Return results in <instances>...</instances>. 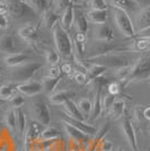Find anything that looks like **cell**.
Returning a JSON list of instances; mask_svg holds the SVG:
<instances>
[{
	"mask_svg": "<svg viewBox=\"0 0 150 151\" xmlns=\"http://www.w3.org/2000/svg\"><path fill=\"white\" fill-rule=\"evenodd\" d=\"M88 63L92 64H100L103 67H106L107 69H120L123 67H128L129 64V60L125 55L122 54H116V53H112V52H107V53H103V54H98V55H93L87 60Z\"/></svg>",
	"mask_w": 150,
	"mask_h": 151,
	"instance_id": "cell-1",
	"label": "cell"
},
{
	"mask_svg": "<svg viewBox=\"0 0 150 151\" xmlns=\"http://www.w3.org/2000/svg\"><path fill=\"white\" fill-rule=\"evenodd\" d=\"M150 78V54L141 55L134 62L133 65H131V71L128 79L124 81L125 86L130 85L133 82L144 81Z\"/></svg>",
	"mask_w": 150,
	"mask_h": 151,
	"instance_id": "cell-2",
	"label": "cell"
},
{
	"mask_svg": "<svg viewBox=\"0 0 150 151\" xmlns=\"http://www.w3.org/2000/svg\"><path fill=\"white\" fill-rule=\"evenodd\" d=\"M52 34H53V40H54V44L59 54L62 55L64 59H68L72 55V50H74V45L72 41L69 36L68 32L63 29L60 24H56L52 28Z\"/></svg>",
	"mask_w": 150,
	"mask_h": 151,
	"instance_id": "cell-3",
	"label": "cell"
},
{
	"mask_svg": "<svg viewBox=\"0 0 150 151\" xmlns=\"http://www.w3.org/2000/svg\"><path fill=\"white\" fill-rule=\"evenodd\" d=\"M30 114L33 121L38 122L42 126H50L51 124V112L50 107L48 106L46 101L42 98H36L32 101Z\"/></svg>",
	"mask_w": 150,
	"mask_h": 151,
	"instance_id": "cell-4",
	"label": "cell"
},
{
	"mask_svg": "<svg viewBox=\"0 0 150 151\" xmlns=\"http://www.w3.org/2000/svg\"><path fill=\"white\" fill-rule=\"evenodd\" d=\"M113 15H114V22L118 26V28L125 37H136L137 32H136L134 24L132 23L129 14L119 7H113Z\"/></svg>",
	"mask_w": 150,
	"mask_h": 151,
	"instance_id": "cell-5",
	"label": "cell"
},
{
	"mask_svg": "<svg viewBox=\"0 0 150 151\" xmlns=\"http://www.w3.org/2000/svg\"><path fill=\"white\" fill-rule=\"evenodd\" d=\"M43 67V64L40 62H28L24 63L19 67H16V69L12 72V80L14 82H26L30 81L34 78L35 73Z\"/></svg>",
	"mask_w": 150,
	"mask_h": 151,
	"instance_id": "cell-6",
	"label": "cell"
},
{
	"mask_svg": "<svg viewBox=\"0 0 150 151\" xmlns=\"http://www.w3.org/2000/svg\"><path fill=\"white\" fill-rule=\"evenodd\" d=\"M8 6V15L14 19H22L27 16H34L35 12L26 2V0H5Z\"/></svg>",
	"mask_w": 150,
	"mask_h": 151,
	"instance_id": "cell-7",
	"label": "cell"
},
{
	"mask_svg": "<svg viewBox=\"0 0 150 151\" xmlns=\"http://www.w3.org/2000/svg\"><path fill=\"white\" fill-rule=\"evenodd\" d=\"M121 130H122V133H123V135H124L128 145H130L131 150L139 151V145H138V139H137V134H136V130H134V126L132 124L131 120H130L128 116H123V117H122Z\"/></svg>",
	"mask_w": 150,
	"mask_h": 151,
	"instance_id": "cell-8",
	"label": "cell"
},
{
	"mask_svg": "<svg viewBox=\"0 0 150 151\" xmlns=\"http://www.w3.org/2000/svg\"><path fill=\"white\" fill-rule=\"evenodd\" d=\"M41 124H38V122L33 121L31 124H28L26 127V131L24 133V150L25 151H33V148L35 143L38 142L41 134Z\"/></svg>",
	"mask_w": 150,
	"mask_h": 151,
	"instance_id": "cell-9",
	"label": "cell"
},
{
	"mask_svg": "<svg viewBox=\"0 0 150 151\" xmlns=\"http://www.w3.org/2000/svg\"><path fill=\"white\" fill-rule=\"evenodd\" d=\"M61 121L68 123L69 125L74 126L76 129H78L79 131H81L82 133L87 134L89 137H93L97 132V129L95 126L92 125V124H88V123L84 122V121H78V120H75V119H71L70 116H68L67 114L64 113L61 115Z\"/></svg>",
	"mask_w": 150,
	"mask_h": 151,
	"instance_id": "cell-10",
	"label": "cell"
},
{
	"mask_svg": "<svg viewBox=\"0 0 150 151\" xmlns=\"http://www.w3.org/2000/svg\"><path fill=\"white\" fill-rule=\"evenodd\" d=\"M17 90L24 96H36L43 91V86L42 82H38L36 80H30V81L22 82L17 85Z\"/></svg>",
	"mask_w": 150,
	"mask_h": 151,
	"instance_id": "cell-11",
	"label": "cell"
},
{
	"mask_svg": "<svg viewBox=\"0 0 150 151\" xmlns=\"http://www.w3.org/2000/svg\"><path fill=\"white\" fill-rule=\"evenodd\" d=\"M40 31V24L36 23H28L25 26L20 27L18 29V35L23 38L25 42L34 43L38 36Z\"/></svg>",
	"mask_w": 150,
	"mask_h": 151,
	"instance_id": "cell-12",
	"label": "cell"
},
{
	"mask_svg": "<svg viewBox=\"0 0 150 151\" xmlns=\"http://www.w3.org/2000/svg\"><path fill=\"white\" fill-rule=\"evenodd\" d=\"M94 37L96 41H100L103 43H111L114 40V32L106 24H100L94 27Z\"/></svg>",
	"mask_w": 150,
	"mask_h": 151,
	"instance_id": "cell-13",
	"label": "cell"
},
{
	"mask_svg": "<svg viewBox=\"0 0 150 151\" xmlns=\"http://www.w3.org/2000/svg\"><path fill=\"white\" fill-rule=\"evenodd\" d=\"M62 124H63V130H64V132L67 133L69 140L79 142V143H81V145H87L89 139H90L89 135L82 133L81 131H79L78 129H76L74 126L69 125L68 123H66V122H63V121H62Z\"/></svg>",
	"mask_w": 150,
	"mask_h": 151,
	"instance_id": "cell-14",
	"label": "cell"
},
{
	"mask_svg": "<svg viewBox=\"0 0 150 151\" xmlns=\"http://www.w3.org/2000/svg\"><path fill=\"white\" fill-rule=\"evenodd\" d=\"M150 26V6L141 8L134 18V28L136 32H140Z\"/></svg>",
	"mask_w": 150,
	"mask_h": 151,
	"instance_id": "cell-15",
	"label": "cell"
},
{
	"mask_svg": "<svg viewBox=\"0 0 150 151\" xmlns=\"http://www.w3.org/2000/svg\"><path fill=\"white\" fill-rule=\"evenodd\" d=\"M63 108H64V114H67L71 119H75V120L78 121H84V122L87 120L84 116V114L80 112V109L78 107V104H76L72 99H69L68 101H66L63 104Z\"/></svg>",
	"mask_w": 150,
	"mask_h": 151,
	"instance_id": "cell-16",
	"label": "cell"
},
{
	"mask_svg": "<svg viewBox=\"0 0 150 151\" xmlns=\"http://www.w3.org/2000/svg\"><path fill=\"white\" fill-rule=\"evenodd\" d=\"M0 52L6 53V54L17 53V47L15 44L13 35L6 34V35L0 36Z\"/></svg>",
	"mask_w": 150,
	"mask_h": 151,
	"instance_id": "cell-17",
	"label": "cell"
},
{
	"mask_svg": "<svg viewBox=\"0 0 150 151\" xmlns=\"http://www.w3.org/2000/svg\"><path fill=\"white\" fill-rule=\"evenodd\" d=\"M28 60H31V58L24 54V53H19V52L13 53V54H7L6 57L4 58V61H5L8 67H13V68H16V67L24 64Z\"/></svg>",
	"mask_w": 150,
	"mask_h": 151,
	"instance_id": "cell-18",
	"label": "cell"
},
{
	"mask_svg": "<svg viewBox=\"0 0 150 151\" xmlns=\"http://www.w3.org/2000/svg\"><path fill=\"white\" fill-rule=\"evenodd\" d=\"M74 96H75V93L71 90H61V91H56L50 95L49 101L53 105H63L69 99H72Z\"/></svg>",
	"mask_w": 150,
	"mask_h": 151,
	"instance_id": "cell-19",
	"label": "cell"
},
{
	"mask_svg": "<svg viewBox=\"0 0 150 151\" xmlns=\"http://www.w3.org/2000/svg\"><path fill=\"white\" fill-rule=\"evenodd\" d=\"M87 19L89 23L95 24V25H100V24H106L108 19V13L107 10H89L87 14Z\"/></svg>",
	"mask_w": 150,
	"mask_h": 151,
	"instance_id": "cell-20",
	"label": "cell"
},
{
	"mask_svg": "<svg viewBox=\"0 0 150 151\" xmlns=\"http://www.w3.org/2000/svg\"><path fill=\"white\" fill-rule=\"evenodd\" d=\"M75 7L72 6V5H70L68 8H66V10L62 13V16H61V19H60L61 20L60 25H61L63 29H66V31L68 32V29L71 28V26H72L74 22H75Z\"/></svg>",
	"mask_w": 150,
	"mask_h": 151,
	"instance_id": "cell-21",
	"label": "cell"
},
{
	"mask_svg": "<svg viewBox=\"0 0 150 151\" xmlns=\"http://www.w3.org/2000/svg\"><path fill=\"white\" fill-rule=\"evenodd\" d=\"M128 50L132 52H139V53L148 52L150 51V38L138 37V40L132 42L131 45L128 47Z\"/></svg>",
	"mask_w": 150,
	"mask_h": 151,
	"instance_id": "cell-22",
	"label": "cell"
},
{
	"mask_svg": "<svg viewBox=\"0 0 150 151\" xmlns=\"http://www.w3.org/2000/svg\"><path fill=\"white\" fill-rule=\"evenodd\" d=\"M107 71L106 67H103V65H100V64H92L90 67L87 68V82L86 83H89L93 80H95L96 78L98 77H102L105 72Z\"/></svg>",
	"mask_w": 150,
	"mask_h": 151,
	"instance_id": "cell-23",
	"label": "cell"
},
{
	"mask_svg": "<svg viewBox=\"0 0 150 151\" xmlns=\"http://www.w3.org/2000/svg\"><path fill=\"white\" fill-rule=\"evenodd\" d=\"M61 80V77L59 78H51L49 76H45L43 77V80H42V86H43V90L44 93L50 96L54 93V90L56 89L59 82Z\"/></svg>",
	"mask_w": 150,
	"mask_h": 151,
	"instance_id": "cell-24",
	"label": "cell"
},
{
	"mask_svg": "<svg viewBox=\"0 0 150 151\" xmlns=\"http://www.w3.org/2000/svg\"><path fill=\"white\" fill-rule=\"evenodd\" d=\"M108 113L111 114L113 120H120L124 116L125 113V101L123 99H116L112 105Z\"/></svg>",
	"mask_w": 150,
	"mask_h": 151,
	"instance_id": "cell-25",
	"label": "cell"
},
{
	"mask_svg": "<svg viewBox=\"0 0 150 151\" xmlns=\"http://www.w3.org/2000/svg\"><path fill=\"white\" fill-rule=\"evenodd\" d=\"M5 124H6L8 131L12 133V134H15L17 133V123H16V109L14 108H10L8 109L5 114Z\"/></svg>",
	"mask_w": 150,
	"mask_h": 151,
	"instance_id": "cell-26",
	"label": "cell"
},
{
	"mask_svg": "<svg viewBox=\"0 0 150 151\" xmlns=\"http://www.w3.org/2000/svg\"><path fill=\"white\" fill-rule=\"evenodd\" d=\"M113 7H119L121 9L125 10L126 13H136L140 7L132 0H111Z\"/></svg>",
	"mask_w": 150,
	"mask_h": 151,
	"instance_id": "cell-27",
	"label": "cell"
},
{
	"mask_svg": "<svg viewBox=\"0 0 150 151\" xmlns=\"http://www.w3.org/2000/svg\"><path fill=\"white\" fill-rule=\"evenodd\" d=\"M59 20H60V16H59V14L56 13V12L48 9L43 14V23L45 27H48V28L52 29L56 24H59Z\"/></svg>",
	"mask_w": 150,
	"mask_h": 151,
	"instance_id": "cell-28",
	"label": "cell"
},
{
	"mask_svg": "<svg viewBox=\"0 0 150 151\" xmlns=\"http://www.w3.org/2000/svg\"><path fill=\"white\" fill-rule=\"evenodd\" d=\"M16 123H17V133L20 137L24 135L27 127V119H26L25 113L20 108L16 109Z\"/></svg>",
	"mask_w": 150,
	"mask_h": 151,
	"instance_id": "cell-29",
	"label": "cell"
},
{
	"mask_svg": "<svg viewBox=\"0 0 150 151\" xmlns=\"http://www.w3.org/2000/svg\"><path fill=\"white\" fill-rule=\"evenodd\" d=\"M17 90V85L15 83H8V85H0V98L9 101Z\"/></svg>",
	"mask_w": 150,
	"mask_h": 151,
	"instance_id": "cell-30",
	"label": "cell"
},
{
	"mask_svg": "<svg viewBox=\"0 0 150 151\" xmlns=\"http://www.w3.org/2000/svg\"><path fill=\"white\" fill-rule=\"evenodd\" d=\"M76 27H77L78 33H81V34L87 35L88 27H89V22H88L86 15H84L82 13H80V15L77 16V18H76Z\"/></svg>",
	"mask_w": 150,
	"mask_h": 151,
	"instance_id": "cell-31",
	"label": "cell"
},
{
	"mask_svg": "<svg viewBox=\"0 0 150 151\" xmlns=\"http://www.w3.org/2000/svg\"><path fill=\"white\" fill-rule=\"evenodd\" d=\"M26 2L32 7V9L36 14H42L43 15L49 9L46 0H26Z\"/></svg>",
	"mask_w": 150,
	"mask_h": 151,
	"instance_id": "cell-32",
	"label": "cell"
},
{
	"mask_svg": "<svg viewBox=\"0 0 150 151\" xmlns=\"http://www.w3.org/2000/svg\"><path fill=\"white\" fill-rule=\"evenodd\" d=\"M60 137V132L56 130V127L52 126H46L40 134V140L43 141H49V140H56Z\"/></svg>",
	"mask_w": 150,
	"mask_h": 151,
	"instance_id": "cell-33",
	"label": "cell"
},
{
	"mask_svg": "<svg viewBox=\"0 0 150 151\" xmlns=\"http://www.w3.org/2000/svg\"><path fill=\"white\" fill-rule=\"evenodd\" d=\"M78 107L80 109V112L84 114V116L88 119L92 115V111H93V103L89 101L88 98H82L78 103Z\"/></svg>",
	"mask_w": 150,
	"mask_h": 151,
	"instance_id": "cell-34",
	"label": "cell"
},
{
	"mask_svg": "<svg viewBox=\"0 0 150 151\" xmlns=\"http://www.w3.org/2000/svg\"><path fill=\"white\" fill-rule=\"evenodd\" d=\"M46 58V62L48 64H50L51 67H56L58 63L60 62V58L61 55L59 54V52H56L54 50H49L45 54Z\"/></svg>",
	"mask_w": 150,
	"mask_h": 151,
	"instance_id": "cell-35",
	"label": "cell"
},
{
	"mask_svg": "<svg viewBox=\"0 0 150 151\" xmlns=\"http://www.w3.org/2000/svg\"><path fill=\"white\" fill-rule=\"evenodd\" d=\"M116 101L115 96L108 94V93L103 94V99H102L103 111H105V112H110V109H111V107H112V105L114 104V101Z\"/></svg>",
	"mask_w": 150,
	"mask_h": 151,
	"instance_id": "cell-36",
	"label": "cell"
},
{
	"mask_svg": "<svg viewBox=\"0 0 150 151\" xmlns=\"http://www.w3.org/2000/svg\"><path fill=\"white\" fill-rule=\"evenodd\" d=\"M130 71H131V65H128V67H123V68H120L116 69L114 72V76L116 77V79H119L120 81L124 82L128 77L130 75Z\"/></svg>",
	"mask_w": 150,
	"mask_h": 151,
	"instance_id": "cell-37",
	"label": "cell"
},
{
	"mask_svg": "<svg viewBox=\"0 0 150 151\" xmlns=\"http://www.w3.org/2000/svg\"><path fill=\"white\" fill-rule=\"evenodd\" d=\"M24 104H25V98H24L22 95H14L13 97L9 99V105H10L12 108H14V109L20 108Z\"/></svg>",
	"mask_w": 150,
	"mask_h": 151,
	"instance_id": "cell-38",
	"label": "cell"
},
{
	"mask_svg": "<svg viewBox=\"0 0 150 151\" xmlns=\"http://www.w3.org/2000/svg\"><path fill=\"white\" fill-rule=\"evenodd\" d=\"M90 7L94 10H107L108 5L105 0H90Z\"/></svg>",
	"mask_w": 150,
	"mask_h": 151,
	"instance_id": "cell-39",
	"label": "cell"
},
{
	"mask_svg": "<svg viewBox=\"0 0 150 151\" xmlns=\"http://www.w3.org/2000/svg\"><path fill=\"white\" fill-rule=\"evenodd\" d=\"M107 93L108 94L113 95V96H116V95L120 94L121 91V87H120V83L116 81H113V82H108L107 85Z\"/></svg>",
	"mask_w": 150,
	"mask_h": 151,
	"instance_id": "cell-40",
	"label": "cell"
},
{
	"mask_svg": "<svg viewBox=\"0 0 150 151\" xmlns=\"http://www.w3.org/2000/svg\"><path fill=\"white\" fill-rule=\"evenodd\" d=\"M56 2V12H64L66 8H68L70 5H72V0H54Z\"/></svg>",
	"mask_w": 150,
	"mask_h": 151,
	"instance_id": "cell-41",
	"label": "cell"
},
{
	"mask_svg": "<svg viewBox=\"0 0 150 151\" xmlns=\"http://www.w3.org/2000/svg\"><path fill=\"white\" fill-rule=\"evenodd\" d=\"M113 149H114L113 142L110 140H106V139H104L98 145V150L100 151H113Z\"/></svg>",
	"mask_w": 150,
	"mask_h": 151,
	"instance_id": "cell-42",
	"label": "cell"
},
{
	"mask_svg": "<svg viewBox=\"0 0 150 151\" xmlns=\"http://www.w3.org/2000/svg\"><path fill=\"white\" fill-rule=\"evenodd\" d=\"M144 107L141 106V105H138V106L134 108L133 114H134V119H136L138 122H142V121L144 120Z\"/></svg>",
	"mask_w": 150,
	"mask_h": 151,
	"instance_id": "cell-43",
	"label": "cell"
},
{
	"mask_svg": "<svg viewBox=\"0 0 150 151\" xmlns=\"http://www.w3.org/2000/svg\"><path fill=\"white\" fill-rule=\"evenodd\" d=\"M49 77L51 78H59V77H61V69L56 65V67H51L50 69H49Z\"/></svg>",
	"mask_w": 150,
	"mask_h": 151,
	"instance_id": "cell-44",
	"label": "cell"
},
{
	"mask_svg": "<svg viewBox=\"0 0 150 151\" xmlns=\"http://www.w3.org/2000/svg\"><path fill=\"white\" fill-rule=\"evenodd\" d=\"M75 80L78 82V83L84 85V83L87 82V76H86V73H84V72H76Z\"/></svg>",
	"mask_w": 150,
	"mask_h": 151,
	"instance_id": "cell-45",
	"label": "cell"
},
{
	"mask_svg": "<svg viewBox=\"0 0 150 151\" xmlns=\"http://www.w3.org/2000/svg\"><path fill=\"white\" fill-rule=\"evenodd\" d=\"M136 37H142V38H150V26L144 28L142 31L138 32Z\"/></svg>",
	"mask_w": 150,
	"mask_h": 151,
	"instance_id": "cell-46",
	"label": "cell"
},
{
	"mask_svg": "<svg viewBox=\"0 0 150 151\" xmlns=\"http://www.w3.org/2000/svg\"><path fill=\"white\" fill-rule=\"evenodd\" d=\"M0 28L4 31L8 28V18H7V16L1 15V14H0Z\"/></svg>",
	"mask_w": 150,
	"mask_h": 151,
	"instance_id": "cell-47",
	"label": "cell"
},
{
	"mask_svg": "<svg viewBox=\"0 0 150 151\" xmlns=\"http://www.w3.org/2000/svg\"><path fill=\"white\" fill-rule=\"evenodd\" d=\"M0 14L5 16L8 15V6L5 0H0Z\"/></svg>",
	"mask_w": 150,
	"mask_h": 151,
	"instance_id": "cell-48",
	"label": "cell"
},
{
	"mask_svg": "<svg viewBox=\"0 0 150 151\" xmlns=\"http://www.w3.org/2000/svg\"><path fill=\"white\" fill-rule=\"evenodd\" d=\"M133 2H136L140 8H144V7L150 6V0H132Z\"/></svg>",
	"mask_w": 150,
	"mask_h": 151,
	"instance_id": "cell-49",
	"label": "cell"
},
{
	"mask_svg": "<svg viewBox=\"0 0 150 151\" xmlns=\"http://www.w3.org/2000/svg\"><path fill=\"white\" fill-rule=\"evenodd\" d=\"M7 142H9V141H2V140H0V151H9V143L7 145Z\"/></svg>",
	"mask_w": 150,
	"mask_h": 151,
	"instance_id": "cell-50",
	"label": "cell"
},
{
	"mask_svg": "<svg viewBox=\"0 0 150 151\" xmlns=\"http://www.w3.org/2000/svg\"><path fill=\"white\" fill-rule=\"evenodd\" d=\"M144 120H148V121H150V106H148V107H144Z\"/></svg>",
	"mask_w": 150,
	"mask_h": 151,
	"instance_id": "cell-51",
	"label": "cell"
},
{
	"mask_svg": "<svg viewBox=\"0 0 150 151\" xmlns=\"http://www.w3.org/2000/svg\"><path fill=\"white\" fill-rule=\"evenodd\" d=\"M71 70H72V68H71V64L66 63L64 65H62V71H63V72H66V73H70V72H71Z\"/></svg>",
	"mask_w": 150,
	"mask_h": 151,
	"instance_id": "cell-52",
	"label": "cell"
},
{
	"mask_svg": "<svg viewBox=\"0 0 150 151\" xmlns=\"http://www.w3.org/2000/svg\"><path fill=\"white\" fill-rule=\"evenodd\" d=\"M7 101H5V99H1V98H0V107H2V106H4V105L6 104Z\"/></svg>",
	"mask_w": 150,
	"mask_h": 151,
	"instance_id": "cell-53",
	"label": "cell"
},
{
	"mask_svg": "<svg viewBox=\"0 0 150 151\" xmlns=\"http://www.w3.org/2000/svg\"><path fill=\"white\" fill-rule=\"evenodd\" d=\"M116 151H124V149H123V148H122V147H119V148H118V149H116Z\"/></svg>",
	"mask_w": 150,
	"mask_h": 151,
	"instance_id": "cell-54",
	"label": "cell"
},
{
	"mask_svg": "<svg viewBox=\"0 0 150 151\" xmlns=\"http://www.w3.org/2000/svg\"><path fill=\"white\" fill-rule=\"evenodd\" d=\"M1 70H2V68H1V67H0V73H1Z\"/></svg>",
	"mask_w": 150,
	"mask_h": 151,
	"instance_id": "cell-55",
	"label": "cell"
},
{
	"mask_svg": "<svg viewBox=\"0 0 150 151\" xmlns=\"http://www.w3.org/2000/svg\"><path fill=\"white\" fill-rule=\"evenodd\" d=\"M149 150H150V148H149Z\"/></svg>",
	"mask_w": 150,
	"mask_h": 151,
	"instance_id": "cell-56",
	"label": "cell"
}]
</instances>
